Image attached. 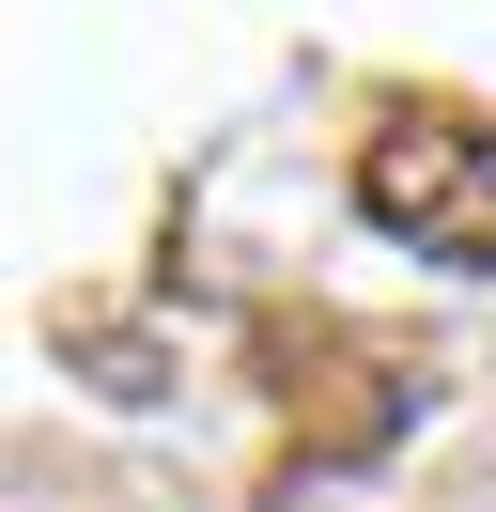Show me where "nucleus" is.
Wrapping results in <instances>:
<instances>
[{"mask_svg": "<svg viewBox=\"0 0 496 512\" xmlns=\"http://www.w3.org/2000/svg\"><path fill=\"white\" fill-rule=\"evenodd\" d=\"M357 218L419 264H465L496 280V109L465 94H403L388 125L357 140Z\"/></svg>", "mask_w": 496, "mask_h": 512, "instance_id": "nucleus-1", "label": "nucleus"}]
</instances>
